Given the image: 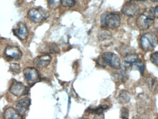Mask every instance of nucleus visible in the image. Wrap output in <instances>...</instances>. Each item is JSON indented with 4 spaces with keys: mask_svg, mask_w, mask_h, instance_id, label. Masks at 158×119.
I'll use <instances>...</instances> for the list:
<instances>
[{
    "mask_svg": "<svg viewBox=\"0 0 158 119\" xmlns=\"http://www.w3.org/2000/svg\"><path fill=\"white\" fill-rule=\"evenodd\" d=\"M5 55L9 59L20 60L22 57V52L20 49L14 46H8L5 50Z\"/></svg>",
    "mask_w": 158,
    "mask_h": 119,
    "instance_id": "10",
    "label": "nucleus"
},
{
    "mask_svg": "<svg viewBox=\"0 0 158 119\" xmlns=\"http://www.w3.org/2000/svg\"><path fill=\"white\" fill-rule=\"evenodd\" d=\"M23 74L27 81L30 85H34L38 82L40 79V75L38 71L33 67H27L23 70Z\"/></svg>",
    "mask_w": 158,
    "mask_h": 119,
    "instance_id": "6",
    "label": "nucleus"
},
{
    "mask_svg": "<svg viewBox=\"0 0 158 119\" xmlns=\"http://www.w3.org/2000/svg\"><path fill=\"white\" fill-rule=\"evenodd\" d=\"M76 0H61V4L63 7H71L76 5Z\"/></svg>",
    "mask_w": 158,
    "mask_h": 119,
    "instance_id": "20",
    "label": "nucleus"
},
{
    "mask_svg": "<svg viewBox=\"0 0 158 119\" xmlns=\"http://www.w3.org/2000/svg\"><path fill=\"white\" fill-rule=\"evenodd\" d=\"M98 37L100 41H103V40H108L111 37V35L108 31H102L98 35Z\"/></svg>",
    "mask_w": 158,
    "mask_h": 119,
    "instance_id": "18",
    "label": "nucleus"
},
{
    "mask_svg": "<svg viewBox=\"0 0 158 119\" xmlns=\"http://www.w3.org/2000/svg\"><path fill=\"white\" fill-rule=\"evenodd\" d=\"M133 67H135L138 69V70H139L140 72H141V74L143 75V71H144V64L142 62L141 60H138L137 62H135L134 63V65H133Z\"/></svg>",
    "mask_w": 158,
    "mask_h": 119,
    "instance_id": "19",
    "label": "nucleus"
},
{
    "mask_svg": "<svg viewBox=\"0 0 158 119\" xmlns=\"http://www.w3.org/2000/svg\"><path fill=\"white\" fill-rule=\"evenodd\" d=\"M118 99L122 104H127L130 100V94L127 90H122L119 93L118 96Z\"/></svg>",
    "mask_w": 158,
    "mask_h": 119,
    "instance_id": "14",
    "label": "nucleus"
},
{
    "mask_svg": "<svg viewBox=\"0 0 158 119\" xmlns=\"http://www.w3.org/2000/svg\"><path fill=\"white\" fill-rule=\"evenodd\" d=\"M3 117L4 119H23L22 116L19 111L11 107L5 110Z\"/></svg>",
    "mask_w": 158,
    "mask_h": 119,
    "instance_id": "12",
    "label": "nucleus"
},
{
    "mask_svg": "<svg viewBox=\"0 0 158 119\" xmlns=\"http://www.w3.org/2000/svg\"><path fill=\"white\" fill-rule=\"evenodd\" d=\"M108 108V106H106V105H102V106H99L98 108H90L89 110V112L91 113H94V114H101L103 112V111H105L106 110H107Z\"/></svg>",
    "mask_w": 158,
    "mask_h": 119,
    "instance_id": "17",
    "label": "nucleus"
},
{
    "mask_svg": "<svg viewBox=\"0 0 158 119\" xmlns=\"http://www.w3.org/2000/svg\"><path fill=\"white\" fill-rule=\"evenodd\" d=\"M28 19L33 23H40L48 17V13L43 8H31L27 13Z\"/></svg>",
    "mask_w": 158,
    "mask_h": 119,
    "instance_id": "4",
    "label": "nucleus"
},
{
    "mask_svg": "<svg viewBox=\"0 0 158 119\" xmlns=\"http://www.w3.org/2000/svg\"><path fill=\"white\" fill-rule=\"evenodd\" d=\"M122 119H129V110L127 108H122L121 111Z\"/></svg>",
    "mask_w": 158,
    "mask_h": 119,
    "instance_id": "24",
    "label": "nucleus"
},
{
    "mask_svg": "<svg viewBox=\"0 0 158 119\" xmlns=\"http://www.w3.org/2000/svg\"><path fill=\"white\" fill-rule=\"evenodd\" d=\"M51 61V55L48 54H45L37 57V58L35 60V65H37L40 68H44V67H46L47 65H49Z\"/></svg>",
    "mask_w": 158,
    "mask_h": 119,
    "instance_id": "13",
    "label": "nucleus"
},
{
    "mask_svg": "<svg viewBox=\"0 0 158 119\" xmlns=\"http://www.w3.org/2000/svg\"><path fill=\"white\" fill-rule=\"evenodd\" d=\"M122 11L124 15L127 16H135L139 13L140 7L135 2L130 1L123 6Z\"/></svg>",
    "mask_w": 158,
    "mask_h": 119,
    "instance_id": "7",
    "label": "nucleus"
},
{
    "mask_svg": "<svg viewBox=\"0 0 158 119\" xmlns=\"http://www.w3.org/2000/svg\"><path fill=\"white\" fill-rule=\"evenodd\" d=\"M152 13H153L154 17L156 18V19H158V6H157V7H153Z\"/></svg>",
    "mask_w": 158,
    "mask_h": 119,
    "instance_id": "25",
    "label": "nucleus"
},
{
    "mask_svg": "<svg viewBox=\"0 0 158 119\" xmlns=\"http://www.w3.org/2000/svg\"><path fill=\"white\" fill-rule=\"evenodd\" d=\"M134 1H138V2H145L146 0H134Z\"/></svg>",
    "mask_w": 158,
    "mask_h": 119,
    "instance_id": "26",
    "label": "nucleus"
},
{
    "mask_svg": "<svg viewBox=\"0 0 158 119\" xmlns=\"http://www.w3.org/2000/svg\"><path fill=\"white\" fill-rule=\"evenodd\" d=\"M157 119H158V118H157Z\"/></svg>",
    "mask_w": 158,
    "mask_h": 119,
    "instance_id": "28",
    "label": "nucleus"
},
{
    "mask_svg": "<svg viewBox=\"0 0 158 119\" xmlns=\"http://www.w3.org/2000/svg\"><path fill=\"white\" fill-rule=\"evenodd\" d=\"M157 43V38L152 33H147L141 37V46L143 50L149 51L155 48Z\"/></svg>",
    "mask_w": 158,
    "mask_h": 119,
    "instance_id": "3",
    "label": "nucleus"
},
{
    "mask_svg": "<svg viewBox=\"0 0 158 119\" xmlns=\"http://www.w3.org/2000/svg\"><path fill=\"white\" fill-rule=\"evenodd\" d=\"M10 69L12 72L15 73V74H19V73L21 72V67L18 63H11Z\"/></svg>",
    "mask_w": 158,
    "mask_h": 119,
    "instance_id": "21",
    "label": "nucleus"
},
{
    "mask_svg": "<svg viewBox=\"0 0 158 119\" xmlns=\"http://www.w3.org/2000/svg\"><path fill=\"white\" fill-rule=\"evenodd\" d=\"M12 94L17 97H20L23 95H26L28 92L27 88L24 85L19 82H13L12 83L9 89Z\"/></svg>",
    "mask_w": 158,
    "mask_h": 119,
    "instance_id": "8",
    "label": "nucleus"
},
{
    "mask_svg": "<svg viewBox=\"0 0 158 119\" xmlns=\"http://www.w3.org/2000/svg\"><path fill=\"white\" fill-rule=\"evenodd\" d=\"M13 32L15 36L19 37L21 41H24L27 39L29 35V31L27 26L24 23L22 22L18 24L16 27L13 29Z\"/></svg>",
    "mask_w": 158,
    "mask_h": 119,
    "instance_id": "9",
    "label": "nucleus"
},
{
    "mask_svg": "<svg viewBox=\"0 0 158 119\" xmlns=\"http://www.w3.org/2000/svg\"><path fill=\"white\" fill-rule=\"evenodd\" d=\"M100 57L103 60L106 65H108L114 69H119L121 68V62L119 57L114 53L106 52L102 54Z\"/></svg>",
    "mask_w": 158,
    "mask_h": 119,
    "instance_id": "5",
    "label": "nucleus"
},
{
    "mask_svg": "<svg viewBox=\"0 0 158 119\" xmlns=\"http://www.w3.org/2000/svg\"><path fill=\"white\" fill-rule=\"evenodd\" d=\"M154 15L152 8L148 10L147 12L142 13L136 20V25L141 30H147L154 24Z\"/></svg>",
    "mask_w": 158,
    "mask_h": 119,
    "instance_id": "2",
    "label": "nucleus"
},
{
    "mask_svg": "<svg viewBox=\"0 0 158 119\" xmlns=\"http://www.w3.org/2000/svg\"><path fill=\"white\" fill-rule=\"evenodd\" d=\"M48 2L51 8H56L59 7L61 0H48Z\"/></svg>",
    "mask_w": 158,
    "mask_h": 119,
    "instance_id": "23",
    "label": "nucleus"
},
{
    "mask_svg": "<svg viewBox=\"0 0 158 119\" xmlns=\"http://www.w3.org/2000/svg\"><path fill=\"white\" fill-rule=\"evenodd\" d=\"M150 60H151V62L154 65H155L156 66H158V51L154 52L153 54L151 55V56H150Z\"/></svg>",
    "mask_w": 158,
    "mask_h": 119,
    "instance_id": "22",
    "label": "nucleus"
},
{
    "mask_svg": "<svg viewBox=\"0 0 158 119\" xmlns=\"http://www.w3.org/2000/svg\"><path fill=\"white\" fill-rule=\"evenodd\" d=\"M146 82L149 86V89L151 90H155L156 88L157 87V82L156 81V79H155L152 77H147V79H146Z\"/></svg>",
    "mask_w": 158,
    "mask_h": 119,
    "instance_id": "16",
    "label": "nucleus"
},
{
    "mask_svg": "<svg viewBox=\"0 0 158 119\" xmlns=\"http://www.w3.org/2000/svg\"><path fill=\"white\" fill-rule=\"evenodd\" d=\"M152 2H157L158 0H151Z\"/></svg>",
    "mask_w": 158,
    "mask_h": 119,
    "instance_id": "27",
    "label": "nucleus"
},
{
    "mask_svg": "<svg viewBox=\"0 0 158 119\" xmlns=\"http://www.w3.org/2000/svg\"><path fill=\"white\" fill-rule=\"evenodd\" d=\"M100 23L102 27L106 28L116 29L119 27L121 23V17L118 13L106 12L101 15Z\"/></svg>",
    "mask_w": 158,
    "mask_h": 119,
    "instance_id": "1",
    "label": "nucleus"
},
{
    "mask_svg": "<svg viewBox=\"0 0 158 119\" xmlns=\"http://www.w3.org/2000/svg\"><path fill=\"white\" fill-rule=\"evenodd\" d=\"M31 101L30 99L28 97H23L21 99L18 101L16 103V109L21 114H23L28 110V109L30 106Z\"/></svg>",
    "mask_w": 158,
    "mask_h": 119,
    "instance_id": "11",
    "label": "nucleus"
},
{
    "mask_svg": "<svg viewBox=\"0 0 158 119\" xmlns=\"http://www.w3.org/2000/svg\"><path fill=\"white\" fill-rule=\"evenodd\" d=\"M44 52L49 53V54H57L59 52V48L56 43H48L45 45Z\"/></svg>",
    "mask_w": 158,
    "mask_h": 119,
    "instance_id": "15",
    "label": "nucleus"
}]
</instances>
